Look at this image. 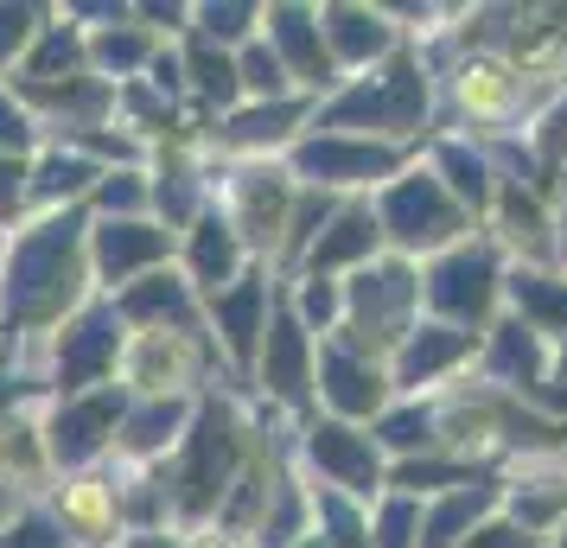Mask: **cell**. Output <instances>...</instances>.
Here are the masks:
<instances>
[{
  "mask_svg": "<svg viewBox=\"0 0 567 548\" xmlns=\"http://www.w3.org/2000/svg\"><path fill=\"white\" fill-rule=\"evenodd\" d=\"M548 370H555V344L536 339L523 319L497 313L485 325V339H478V376H485V390H504L516 402H529L536 390H548Z\"/></svg>",
  "mask_w": 567,
  "mask_h": 548,
  "instance_id": "cell-20",
  "label": "cell"
},
{
  "mask_svg": "<svg viewBox=\"0 0 567 548\" xmlns=\"http://www.w3.org/2000/svg\"><path fill=\"white\" fill-rule=\"evenodd\" d=\"M281 300L287 313L307 325L312 339L326 344L344 325V281H319V275H293V281H281Z\"/></svg>",
  "mask_w": 567,
  "mask_h": 548,
  "instance_id": "cell-38",
  "label": "cell"
},
{
  "mask_svg": "<svg viewBox=\"0 0 567 548\" xmlns=\"http://www.w3.org/2000/svg\"><path fill=\"white\" fill-rule=\"evenodd\" d=\"M52 517L64 523V536H71V548H96L109 542L115 548V536H122V510H115V478H90V472H78L64 492L52 497Z\"/></svg>",
  "mask_w": 567,
  "mask_h": 548,
  "instance_id": "cell-32",
  "label": "cell"
},
{
  "mask_svg": "<svg viewBox=\"0 0 567 548\" xmlns=\"http://www.w3.org/2000/svg\"><path fill=\"white\" fill-rule=\"evenodd\" d=\"M96 179H103V166H90L83 154H71V147L45 141V147L27 159V217H39V210L90 205Z\"/></svg>",
  "mask_w": 567,
  "mask_h": 548,
  "instance_id": "cell-29",
  "label": "cell"
},
{
  "mask_svg": "<svg viewBox=\"0 0 567 548\" xmlns=\"http://www.w3.org/2000/svg\"><path fill=\"white\" fill-rule=\"evenodd\" d=\"M52 472L45 459V409H0V478L13 492H32L39 478Z\"/></svg>",
  "mask_w": 567,
  "mask_h": 548,
  "instance_id": "cell-35",
  "label": "cell"
},
{
  "mask_svg": "<svg viewBox=\"0 0 567 548\" xmlns=\"http://www.w3.org/2000/svg\"><path fill=\"white\" fill-rule=\"evenodd\" d=\"M478 358V332L440 325V319H414V332L389 351V390L395 395H440L453 390V376Z\"/></svg>",
  "mask_w": 567,
  "mask_h": 548,
  "instance_id": "cell-17",
  "label": "cell"
},
{
  "mask_svg": "<svg viewBox=\"0 0 567 548\" xmlns=\"http://www.w3.org/2000/svg\"><path fill=\"white\" fill-rule=\"evenodd\" d=\"M555 383H567V339L555 344V370H548V390H555Z\"/></svg>",
  "mask_w": 567,
  "mask_h": 548,
  "instance_id": "cell-52",
  "label": "cell"
},
{
  "mask_svg": "<svg viewBox=\"0 0 567 548\" xmlns=\"http://www.w3.org/2000/svg\"><path fill=\"white\" fill-rule=\"evenodd\" d=\"M210 192H217L210 205L230 217V230H236V242L249 249V261L275 268L281 236H287V210H293V198H300L293 173H287L281 159H236V166L217 173Z\"/></svg>",
  "mask_w": 567,
  "mask_h": 548,
  "instance_id": "cell-8",
  "label": "cell"
},
{
  "mask_svg": "<svg viewBox=\"0 0 567 548\" xmlns=\"http://www.w3.org/2000/svg\"><path fill=\"white\" fill-rule=\"evenodd\" d=\"M236 83H243V103H281V96H300L293 77H287V64L268 52V39H249V45L236 52Z\"/></svg>",
  "mask_w": 567,
  "mask_h": 548,
  "instance_id": "cell-42",
  "label": "cell"
},
{
  "mask_svg": "<svg viewBox=\"0 0 567 548\" xmlns=\"http://www.w3.org/2000/svg\"><path fill=\"white\" fill-rule=\"evenodd\" d=\"M115 313L128 332H179V339H205V300L192 293L179 268H154L134 288L115 293Z\"/></svg>",
  "mask_w": 567,
  "mask_h": 548,
  "instance_id": "cell-22",
  "label": "cell"
},
{
  "mask_svg": "<svg viewBox=\"0 0 567 548\" xmlns=\"http://www.w3.org/2000/svg\"><path fill=\"white\" fill-rule=\"evenodd\" d=\"M561 198H567V179H561ZM561 224H567V217H561ZM561 261H567V236H561Z\"/></svg>",
  "mask_w": 567,
  "mask_h": 548,
  "instance_id": "cell-54",
  "label": "cell"
},
{
  "mask_svg": "<svg viewBox=\"0 0 567 548\" xmlns=\"http://www.w3.org/2000/svg\"><path fill=\"white\" fill-rule=\"evenodd\" d=\"M198 395H128V415L115 427V459L128 472H159L173 459V446L192 427Z\"/></svg>",
  "mask_w": 567,
  "mask_h": 548,
  "instance_id": "cell-21",
  "label": "cell"
},
{
  "mask_svg": "<svg viewBox=\"0 0 567 548\" xmlns=\"http://www.w3.org/2000/svg\"><path fill=\"white\" fill-rule=\"evenodd\" d=\"M491 478V466H472V459H453V453H421V459H402V466H389L383 492H402V497H446L460 492V485H478Z\"/></svg>",
  "mask_w": 567,
  "mask_h": 548,
  "instance_id": "cell-37",
  "label": "cell"
},
{
  "mask_svg": "<svg viewBox=\"0 0 567 548\" xmlns=\"http://www.w3.org/2000/svg\"><path fill=\"white\" fill-rule=\"evenodd\" d=\"M504 517H511L529 542H548L555 523L567 517V472L523 466L516 478H504Z\"/></svg>",
  "mask_w": 567,
  "mask_h": 548,
  "instance_id": "cell-34",
  "label": "cell"
},
{
  "mask_svg": "<svg viewBox=\"0 0 567 548\" xmlns=\"http://www.w3.org/2000/svg\"><path fill=\"white\" fill-rule=\"evenodd\" d=\"M377 256H383V230H377V217H370V198H344V205L332 210V224L319 230V242L307 249V261H300L293 275L344 281V275L370 268Z\"/></svg>",
  "mask_w": 567,
  "mask_h": 548,
  "instance_id": "cell-25",
  "label": "cell"
},
{
  "mask_svg": "<svg viewBox=\"0 0 567 548\" xmlns=\"http://www.w3.org/2000/svg\"><path fill=\"white\" fill-rule=\"evenodd\" d=\"M224 370L217 344L205 339H179V332H128L122 344V364H115V383L128 395H205V376ZM230 376V370H224Z\"/></svg>",
  "mask_w": 567,
  "mask_h": 548,
  "instance_id": "cell-11",
  "label": "cell"
},
{
  "mask_svg": "<svg viewBox=\"0 0 567 548\" xmlns=\"http://www.w3.org/2000/svg\"><path fill=\"white\" fill-rule=\"evenodd\" d=\"M319 39H326V52H332L338 77L377 71L389 52H402V27L389 20V7H351V0L319 7Z\"/></svg>",
  "mask_w": 567,
  "mask_h": 548,
  "instance_id": "cell-23",
  "label": "cell"
},
{
  "mask_svg": "<svg viewBox=\"0 0 567 548\" xmlns=\"http://www.w3.org/2000/svg\"><path fill=\"white\" fill-rule=\"evenodd\" d=\"M192 32L210 39V45H224V52H243L249 39H261V7L249 0H210V7H192Z\"/></svg>",
  "mask_w": 567,
  "mask_h": 548,
  "instance_id": "cell-41",
  "label": "cell"
},
{
  "mask_svg": "<svg viewBox=\"0 0 567 548\" xmlns=\"http://www.w3.org/2000/svg\"><path fill=\"white\" fill-rule=\"evenodd\" d=\"M83 300H96L90 281V210H39L7 236V261H0V358L13 344H32V358L45 351L64 319ZM39 370V364H32Z\"/></svg>",
  "mask_w": 567,
  "mask_h": 548,
  "instance_id": "cell-1",
  "label": "cell"
},
{
  "mask_svg": "<svg viewBox=\"0 0 567 548\" xmlns=\"http://www.w3.org/2000/svg\"><path fill=\"white\" fill-rule=\"evenodd\" d=\"M293 185L326 192V198H370L383 192L395 173L414 166V147H389V141H363V134H300L281 154Z\"/></svg>",
  "mask_w": 567,
  "mask_h": 548,
  "instance_id": "cell-7",
  "label": "cell"
},
{
  "mask_svg": "<svg viewBox=\"0 0 567 548\" xmlns=\"http://www.w3.org/2000/svg\"><path fill=\"white\" fill-rule=\"evenodd\" d=\"M27 390H32L27 376H7V370H0V409H13V402H20Z\"/></svg>",
  "mask_w": 567,
  "mask_h": 548,
  "instance_id": "cell-51",
  "label": "cell"
},
{
  "mask_svg": "<svg viewBox=\"0 0 567 548\" xmlns=\"http://www.w3.org/2000/svg\"><path fill=\"white\" fill-rule=\"evenodd\" d=\"M45 20V7H13V0H0V71H13L20 52L32 45V32Z\"/></svg>",
  "mask_w": 567,
  "mask_h": 548,
  "instance_id": "cell-47",
  "label": "cell"
},
{
  "mask_svg": "<svg viewBox=\"0 0 567 548\" xmlns=\"http://www.w3.org/2000/svg\"><path fill=\"white\" fill-rule=\"evenodd\" d=\"M421 542V497L383 492L370 504V548H414Z\"/></svg>",
  "mask_w": 567,
  "mask_h": 548,
  "instance_id": "cell-44",
  "label": "cell"
},
{
  "mask_svg": "<svg viewBox=\"0 0 567 548\" xmlns=\"http://www.w3.org/2000/svg\"><path fill=\"white\" fill-rule=\"evenodd\" d=\"M275 268H261L249 261L243 268V281H230L224 293H210L205 300V332L217 344V358L230 376H249L256 370V351H261V332H268V307H275Z\"/></svg>",
  "mask_w": 567,
  "mask_h": 548,
  "instance_id": "cell-15",
  "label": "cell"
},
{
  "mask_svg": "<svg viewBox=\"0 0 567 548\" xmlns=\"http://www.w3.org/2000/svg\"><path fill=\"white\" fill-rule=\"evenodd\" d=\"M548 548H567V517L555 523V536H548Z\"/></svg>",
  "mask_w": 567,
  "mask_h": 548,
  "instance_id": "cell-53",
  "label": "cell"
},
{
  "mask_svg": "<svg viewBox=\"0 0 567 548\" xmlns=\"http://www.w3.org/2000/svg\"><path fill=\"white\" fill-rule=\"evenodd\" d=\"M27 224V159L0 154V230Z\"/></svg>",
  "mask_w": 567,
  "mask_h": 548,
  "instance_id": "cell-48",
  "label": "cell"
},
{
  "mask_svg": "<svg viewBox=\"0 0 567 548\" xmlns=\"http://www.w3.org/2000/svg\"><path fill=\"white\" fill-rule=\"evenodd\" d=\"M312 96H281V103H243L230 108L217 128H210V147L236 159H281L300 134H312Z\"/></svg>",
  "mask_w": 567,
  "mask_h": 548,
  "instance_id": "cell-19",
  "label": "cell"
},
{
  "mask_svg": "<svg viewBox=\"0 0 567 548\" xmlns=\"http://www.w3.org/2000/svg\"><path fill=\"white\" fill-rule=\"evenodd\" d=\"M173 261H179V236L154 217H90V281L103 300Z\"/></svg>",
  "mask_w": 567,
  "mask_h": 548,
  "instance_id": "cell-14",
  "label": "cell"
},
{
  "mask_svg": "<svg viewBox=\"0 0 567 548\" xmlns=\"http://www.w3.org/2000/svg\"><path fill=\"white\" fill-rule=\"evenodd\" d=\"M312 536L326 548H370V504L312 485Z\"/></svg>",
  "mask_w": 567,
  "mask_h": 548,
  "instance_id": "cell-39",
  "label": "cell"
},
{
  "mask_svg": "<svg viewBox=\"0 0 567 548\" xmlns=\"http://www.w3.org/2000/svg\"><path fill=\"white\" fill-rule=\"evenodd\" d=\"M71 77H90V39H83L78 20L45 13L32 45L13 64V83H71Z\"/></svg>",
  "mask_w": 567,
  "mask_h": 548,
  "instance_id": "cell-30",
  "label": "cell"
},
{
  "mask_svg": "<svg viewBox=\"0 0 567 548\" xmlns=\"http://www.w3.org/2000/svg\"><path fill=\"white\" fill-rule=\"evenodd\" d=\"M0 548H71V536L52 517V504H27L13 523H0Z\"/></svg>",
  "mask_w": 567,
  "mask_h": 548,
  "instance_id": "cell-45",
  "label": "cell"
},
{
  "mask_svg": "<svg viewBox=\"0 0 567 548\" xmlns=\"http://www.w3.org/2000/svg\"><path fill=\"white\" fill-rule=\"evenodd\" d=\"M460 548H548V542H529V536H523V529H516V523L504 517V510H497V517L478 523V529H472V536H465Z\"/></svg>",
  "mask_w": 567,
  "mask_h": 548,
  "instance_id": "cell-49",
  "label": "cell"
},
{
  "mask_svg": "<svg viewBox=\"0 0 567 548\" xmlns=\"http://www.w3.org/2000/svg\"><path fill=\"white\" fill-rule=\"evenodd\" d=\"M370 441L389 466L402 459H421V453H440V409L434 395H395L383 415L370 421Z\"/></svg>",
  "mask_w": 567,
  "mask_h": 548,
  "instance_id": "cell-33",
  "label": "cell"
},
{
  "mask_svg": "<svg viewBox=\"0 0 567 548\" xmlns=\"http://www.w3.org/2000/svg\"><path fill=\"white\" fill-rule=\"evenodd\" d=\"M427 173L446 185V198L472 224H485L491 198H497V166H491L485 141H472V134H440V141H427Z\"/></svg>",
  "mask_w": 567,
  "mask_h": 548,
  "instance_id": "cell-27",
  "label": "cell"
},
{
  "mask_svg": "<svg viewBox=\"0 0 567 548\" xmlns=\"http://www.w3.org/2000/svg\"><path fill=\"white\" fill-rule=\"evenodd\" d=\"M122 344H128V325L115 313V300H83L78 313L58 325L45 351H39V383L52 395H83L115 383V364H122Z\"/></svg>",
  "mask_w": 567,
  "mask_h": 548,
  "instance_id": "cell-9",
  "label": "cell"
},
{
  "mask_svg": "<svg viewBox=\"0 0 567 548\" xmlns=\"http://www.w3.org/2000/svg\"><path fill=\"white\" fill-rule=\"evenodd\" d=\"M293 453H300V466L319 478V492L358 497V504H377V497H383L389 459L377 453L370 427L312 415V421H300V427H293Z\"/></svg>",
  "mask_w": 567,
  "mask_h": 548,
  "instance_id": "cell-10",
  "label": "cell"
},
{
  "mask_svg": "<svg viewBox=\"0 0 567 548\" xmlns=\"http://www.w3.org/2000/svg\"><path fill=\"white\" fill-rule=\"evenodd\" d=\"M90 217H154V192H147V166H115L90 192Z\"/></svg>",
  "mask_w": 567,
  "mask_h": 548,
  "instance_id": "cell-40",
  "label": "cell"
},
{
  "mask_svg": "<svg viewBox=\"0 0 567 548\" xmlns=\"http://www.w3.org/2000/svg\"><path fill=\"white\" fill-rule=\"evenodd\" d=\"M504 313L523 319L536 339L561 344L567 339V275H555V268H516L504 275Z\"/></svg>",
  "mask_w": 567,
  "mask_h": 548,
  "instance_id": "cell-31",
  "label": "cell"
},
{
  "mask_svg": "<svg viewBox=\"0 0 567 548\" xmlns=\"http://www.w3.org/2000/svg\"><path fill=\"white\" fill-rule=\"evenodd\" d=\"M497 510H504V472H491L478 485H460V492H446V497H427L421 504V542L414 548H460Z\"/></svg>",
  "mask_w": 567,
  "mask_h": 548,
  "instance_id": "cell-28",
  "label": "cell"
},
{
  "mask_svg": "<svg viewBox=\"0 0 567 548\" xmlns=\"http://www.w3.org/2000/svg\"><path fill=\"white\" fill-rule=\"evenodd\" d=\"M0 261H7V230H0Z\"/></svg>",
  "mask_w": 567,
  "mask_h": 548,
  "instance_id": "cell-55",
  "label": "cell"
},
{
  "mask_svg": "<svg viewBox=\"0 0 567 548\" xmlns=\"http://www.w3.org/2000/svg\"><path fill=\"white\" fill-rule=\"evenodd\" d=\"M115 548H192V542H185V529H134Z\"/></svg>",
  "mask_w": 567,
  "mask_h": 548,
  "instance_id": "cell-50",
  "label": "cell"
},
{
  "mask_svg": "<svg viewBox=\"0 0 567 548\" xmlns=\"http://www.w3.org/2000/svg\"><path fill=\"white\" fill-rule=\"evenodd\" d=\"M128 415V390L103 383L83 395H52L45 402V459L52 472H90L115 453V427Z\"/></svg>",
  "mask_w": 567,
  "mask_h": 548,
  "instance_id": "cell-12",
  "label": "cell"
},
{
  "mask_svg": "<svg viewBox=\"0 0 567 548\" xmlns=\"http://www.w3.org/2000/svg\"><path fill=\"white\" fill-rule=\"evenodd\" d=\"M389 402H395L389 364H377V358H363V351H351V344H338V339L319 344V358H312V409L326 421L370 427Z\"/></svg>",
  "mask_w": 567,
  "mask_h": 548,
  "instance_id": "cell-16",
  "label": "cell"
},
{
  "mask_svg": "<svg viewBox=\"0 0 567 548\" xmlns=\"http://www.w3.org/2000/svg\"><path fill=\"white\" fill-rule=\"evenodd\" d=\"M243 268H249V249L236 242L230 217L217 205H205L192 217V230H179V275L192 281L198 300H210V293H224L230 281H243Z\"/></svg>",
  "mask_w": 567,
  "mask_h": 548,
  "instance_id": "cell-24",
  "label": "cell"
},
{
  "mask_svg": "<svg viewBox=\"0 0 567 548\" xmlns=\"http://www.w3.org/2000/svg\"><path fill=\"white\" fill-rule=\"evenodd\" d=\"M434 115V71L421 45L402 39V52H389L377 71L344 77L312 108V128L319 134H363V141H389V147H414L421 154V134Z\"/></svg>",
  "mask_w": 567,
  "mask_h": 548,
  "instance_id": "cell-3",
  "label": "cell"
},
{
  "mask_svg": "<svg viewBox=\"0 0 567 548\" xmlns=\"http://www.w3.org/2000/svg\"><path fill=\"white\" fill-rule=\"evenodd\" d=\"M529 159H536L542 185H548V198H555L561 179H567V96H555V103L536 115V128H529Z\"/></svg>",
  "mask_w": 567,
  "mask_h": 548,
  "instance_id": "cell-43",
  "label": "cell"
},
{
  "mask_svg": "<svg viewBox=\"0 0 567 548\" xmlns=\"http://www.w3.org/2000/svg\"><path fill=\"white\" fill-rule=\"evenodd\" d=\"M414 319H421V268L402 256H377L370 268L344 275V325L332 339L389 364V351L414 332Z\"/></svg>",
  "mask_w": 567,
  "mask_h": 548,
  "instance_id": "cell-6",
  "label": "cell"
},
{
  "mask_svg": "<svg viewBox=\"0 0 567 548\" xmlns=\"http://www.w3.org/2000/svg\"><path fill=\"white\" fill-rule=\"evenodd\" d=\"M249 459H256V427L243 415V402L224 395V390H205L198 409H192L185 441L173 446V459L159 466L166 504H173V529L198 536V529L217 517V504L230 497V485L243 478Z\"/></svg>",
  "mask_w": 567,
  "mask_h": 548,
  "instance_id": "cell-2",
  "label": "cell"
},
{
  "mask_svg": "<svg viewBox=\"0 0 567 548\" xmlns=\"http://www.w3.org/2000/svg\"><path fill=\"white\" fill-rule=\"evenodd\" d=\"M261 39H268V52L287 64V77L300 96L312 103H326L338 83V64L326 52V39H319V7H300V0H275V7H261Z\"/></svg>",
  "mask_w": 567,
  "mask_h": 548,
  "instance_id": "cell-18",
  "label": "cell"
},
{
  "mask_svg": "<svg viewBox=\"0 0 567 548\" xmlns=\"http://www.w3.org/2000/svg\"><path fill=\"white\" fill-rule=\"evenodd\" d=\"M39 147H45V134H39V122H32L27 108H20V96L7 90V77H0V154L32 159Z\"/></svg>",
  "mask_w": 567,
  "mask_h": 548,
  "instance_id": "cell-46",
  "label": "cell"
},
{
  "mask_svg": "<svg viewBox=\"0 0 567 548\" xmlns=\"http://www.w3.org/2000/svg\"><path fill=\"white\" fill-rule=\"evenodd\" d=\"M83 39H90V77H103V83H134L159 52L154 32L134 27V13L122 20V27H90Z\"/></svg>",
  "mask_w": 567,
  "mask_h": 548,
  "instance_id": "cell-36",
  "label": "cell"
},
{
  "mask_svg": "<svg viewBox=\"0 0 567 548\" xmlns=\"http://www.w3.org/2000/svg\"><path fill=\"white\" fill-rule=\"evenodd\" d=\"M504 275H511V261L485 230L440 249L434 261H421V319L485 339V325L504 313Z\"/></svg>",
  "mask_w": 567,
  "mask_h": 548,
  "instance_id": "cell-4",
  "label": "cell"
},
{
  "mask_svg": "<svg viewBox=\"0 0 567 548\" xmlns=\"http://www.w3.org/2000/svg\"><path fill=\"white\" fill-rule=\"evenodd\" d=\"M516 103H523V71L511 58L472 52L465 64L446 71V108L460 122H504V115H516Z\"/></svg>",
  "mask_w": 567,
  "mask_h": 548,
  "instance_id": "cell-26",
  "label": "cell"
},
{
  "mask_svg": "<svg viewBox=\"0 0 567 548\" xmlns=\"http://www.w3.org/2000/svg\"><path fill=\"white\" fill-rule=\"evenodd\" d=\"M217 548H249V542H217Z\"/></svg>",
  "mask_w": 567,
  "mask_h": 548,
  "instance_id": "cell-56",
  "label": "cell"
},
{
  "mask_svg": "<svg viewBox=\"0 0 567 548\" xmlns=\"http://www.w3.org/2000/svg\"><path fill=\"white\" fill-rule=\"evenodd\" d=\"M312 358H319V339L287 313L281 288H275L268 332H261V351H256V370H249V376H256V395L275 415H293V427L319 415V409H312Z\"/></svg>",
  "mask_w": 567,
  "mask_h": 548,
  "instance_id": "cell-13",
  "label": "cell"
},
{
  "mask_svg": "<svg viewBox=\"0 0 567 548\" xmlns=\"http://www.w3.org/2000/svg\"><path fill=\"white\" fill-rule=\"evenodd\" d=\"M370 217H377V230H383V256H402V261H414V268L472 236V217L446 198V185H440L421 159H414L409 173H395L383 192H370Z\"/></svg>",
  "mask_w": 567,
  "mask_h": 548,
  "instance_id": "cell-5",
  "label": "cell"
}]
</instances>
